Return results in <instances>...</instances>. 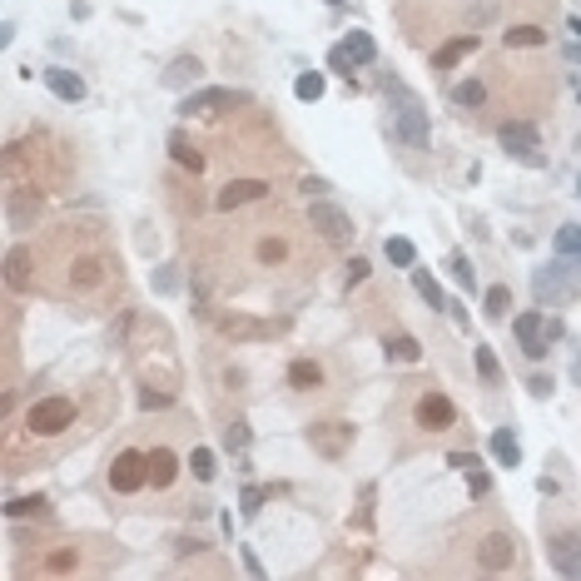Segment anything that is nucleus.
I'll return each mask as SVG.
<instances>
[{"mask_svg": "<svg viewBox=\"0 0 581 581\" xmlns=\"http://www.w3.org/2000/svg\"><path fill=\"white\" fill-rule=\"evenodd\" d=\"M293 95H298V100H323V75H318V70H304V75L293 80Z\"/></svg>", "mask_w": 581, "mask_h": 581, "instance_id": "27", "label": "nucleus"}, {"mask_svg": "<svg viewBox=\"0 0 581 581\" xmlns=\"http://www.w3.org/2000/svg\"><path fill=\"white\" fill-rule=\"evenodd\" d=\"M174 477H179V457L169 453V447H154L150 453V482L154 487H169Z\"/></svg>", "mask_w": 581, "mask_h": 581, "instance_id": "17", "label": "nucleus"}, {"mask_svg": "<svg viewBox=\"0 0 581 581\" xmlns=\"http://www.w3.org/2000/svg\"><path fill=\"white\" fill-rule=\"evenodd\" d=\"M264 194H268V184H264V179H234V184H224V190H219V199H214V204L229 214V209H239V204L264 199Z\"/></svg>", "mask_w": 581, "mask_h": 581, "instance_id": "11", "label": "nucleus"}, {"mask_svg": "<svg viewBox=\"0 0 581 581\" xmlns=\"http://www.w3.org/2000/svg\"><path fill=\"white\" fill-rule=\"evenodd\" d=\"M447 462H453L457 472H472V468H482V462H477V457H472V453H453V457H447Z\"/></svg>", "mask_w": 581, "mask_h": 581, "instance_id": "43", "label": "nucleus"}, {"mask_svg": "<svg viewBox=\"0 0 581 581\" xmlns=\"http://www.w3.org/2000/svg\"><path fill=\"white\" fill-rule=\"evenodd\" d=\"M308 443H314L323 457H343L348 443H353V428H348V422H318V428L308 432Z\"/></svg>", "mask_w": 581, "mask_h": 581, "instance_id": "9", "label": "nucleus"}, {"mask_svg": "<svg viewBox=\"0 0 581 581\" xmlns=\"http://www.w3.org/2000/svg\"><path fill=\"white\" fill-rule=\"evenodd\" d=\"M239 100H244L239 89H199V95H190L179 110L184 114H219V110H234Z\"/></svg>", "mask_w": 581, "mask_h": 581, "instance_id": "10", "label": "nucleus"}, {"mask_svg": "<svg viewBox=\"0 0 581 581\" xmlns=\"http://www.w3.org/2000/svg\"><path fill=\"white\" fill-rule=\"evenodd\" d=\"M5 278H11V283H26V249H11V259H5Z\"/></svg>", "mask_w": 581, "mask_h": 581, "instance_id": "35", "label": "nucleus"}, {"mask_svg": "<svg viewBox=\"0 0 581 581\" xmlns=\"http://www.w3.org/2000/svg\"><path fill=\"white\" fill-rule=\"evenodd\" d=\"M289 383L293 388H318V383H323V368L308 363V358H298V363L289 368Z\"/></svg>", "mask_w": 581, "mask_h": 581, "instance_id": "23", "label": "nucleus"}, {"mask_svg": "<svg viewBox=\"0 0 581 581\" xmlns=\"http://www.w3.org/2000/svg\"><path fill=\"white\" fill-rule=\"evenodd\" d=\"M577 264H581V259H577Z\"/></svg>", "mask_w": 581, "mask_h": 581, "instance_id": "50", "label": "nucleus"}, {"mask_svg": "<svg viewBox=\"0 0 581 581\" xmlns=\"http://www.w3.org/2000/svg\"><path fill=\"white\" fill-rule=\"evenodd\" d=\"M507 45H546V30H537V26H517V30H507Z\"/></svg>", "mask_w": 581, "mask_h": 581, "instance_id": "31", "label": "nucleus"}, {"mask_svg": "<svg viewBox=\"0 0 581 581\" xmlns=\"http://www.w3.org/2000/svg\"><path fill=\"white\" fill-rule=\"evenodd\" d=\"M373 55H378L373 35H368V30H353V35L343 40V45H333V50H329V65L338 70V75L353 80V70H358V65H373Z\"/></svg>", "mask_w": 581, "mask_h": 581, "instance_id": "4", "label": "nucleus"}, {"mask_svg": "<svg viewBox=\"0 0 581 581\" xmlns=\"http://www.w3.org/2000/svg\"><path fill=\"white\" fill-rule=\"evenodd\" d=\"M383 253H388V259H392L398 268H413V264H417V249H413V239H388V244H383Z\"/></svg>", "mask_w": 581, "mask_h": 581, "instance_id": "25", "label": "nucleus"}, {"mask_svg": "<svg viewBox=\"0 0 581 581\" xmlns=\"http://www.w3.org/2000/svg\"><path fill=\"white\" fill-rule=\"evenodd\" d=\"M413 289L422 293V298H428L432 308H447V298H443V289H438V278L428 274V268H413Z\"/></svg>", "mask_w": 581, "mask_h": 581, "instance_id": "22", "label": "nucleus"}, {"mask_svg": "<svg viewBox=\"0 0 581 581\" xmlns=\"http://www.w3.org/2000/svg\"><path fill=\"white\" fill-rule=\"evenodd\" d=\"M264 507V487H244V517H259Z\"/></svg>", "mask_w": 581, "mask_h": 581, "instance_id": "38", "label": "nucleus"}, {"mask_svg": "<svg viewBox=\"0 0 581 581\" xmlns=\"http://www.w3.org/2000/svg\"><path fill=\"white\" fill-rule=\"evenodd\" d=\"M110 482H114V492H139V487L150 482V457L120 453L114 457V468H110Z\"/></svg>", "mask_w": 581, "mask_h": 581, "instance_id": "7", "label": "nucleus"}, {"mask_svg": "<svg viewBox=\"0 0 581 581\" xmlns=\"http://www.w3.org/2000/svg\"><path fill=\"white\" fill-rule=\"evenodd\" d=\"M556 253L581 259V229H577V224H562V229H556Z\"/></svg>", "mask_w": 581, "mask_h": 581, "instance_id": "28", "label": "nucleus"}, {"mask_svg": "<svg viewBox=\"0 0 581 581\" xmlns=\"http://www.w3.org/2000/svg\"><path fill=\"white\" fill-rule=\"evenodd\" d=\"M468 487H472L477 497H487V492H492V477H487L482 468H472V472H468Z\"/></svg>", "mask_w": 581, "mask_h": 581, "instance_id": "39", "label": "nucleus"}, {"mask_svg": "<svg viewBox=\"0 0 581 581\" xmlns=\"http://www.w3.org/2000/svg\"><path fill=\"white\" fill-rule=\"evenodd\" d=\"M577 95H581V85H577Z\"/></svg>", "mask_w": 581, "mask_h": 581, "instance_id": "49", "label": "nucleus"}, {"mask_svg": "<svg viewBox=\"0 0 581 581\" xmlns=\"http://www.w3.org/2000/svg\"><path fill=\"white\" fill-rule=\"evenodd\" d=\"M199 75H204V65L194 60V55H179V60H169V70H165V85H169V89H184V85H194Z\"/></svg>", "mask_w": 581, "mask_h": 581, "instance_id": "16", "label": "nucleus"}, {"mask_svg": "<svg viewBox=\"0 0 581 581\" xmlns=\"http://www.w3.org/2000/svg\"><path fill=\"white\" fill-rule=\"evenodd\" d=\"M531 293H537V304H571L581 293V264L577 259H567V253H556V264H546V268H537L531 274Z\"/></svg>", "mask_w": 581, "mask_h": 581, "instance_id": "2", "label": "nucleus"}, {"mask_svg": "<svg viewBox=\"0 0 581 581\" xmlns=\"http://www.w3.org/2000/svg\"><path fill=\"white\" fill-rule=\"evenodd\" d=\"M577 194H581V179H577Z\"/></svg>", "mask_w": 581, "mask_h": 581, "instance_id": "48", "label": "nucleus"}, {"mask_svg": "<svg viewBox=\"0 0 581 581\" xmlns=\"http://www.w3.org/2000/svg\"><path fill=\"white\" fill-rule=\"evenodd\" d=\"M552 567L562 577H581V531H567L552 542Z\"/></svg>", "mask_w": 581, "mask_h": 581, "instance_id": "12", "label": "nucleus"}, {"mask_svg": "<svg viewBox=\"0 0 581 581\" xmlns=\"http://www.w3.org/2000/svg\"><path fill=\"white\" fill-rule=\"evenodd\" d=\"M383 353H388L392 363H417V358H422V343H417V338H407V333H398V338H388V343H383Z\"/></svg>", "mask_w": 581, "mask_h": 581, "instance_id": "20", "label": "nucleus"}, {"mask_svg": "<svg viewBox=\"0 0 581 581\" xmlns=\"http://www.w3.org/2000/svg\"><path fill=\"white\" fill-rule=\"evenodd\" d=\"M388 100H392V135L403 139L407 150H428V110L403 80H388Z\"/></svg>", "mask_w": 581, "mask_h": 581, "instance_id": "1", "label": "nucleus"}, {"mask_svg": "<svg viewBox=\"0 0 581 581\" xmlns=\"http://www.w3.org/2000/svg\"><path fill=\"white\" fill-rule=\"evenodd\" d=\"M482 100H487V89H482L477 80H468V85H457V89H453V105H462V110H477Z\"/></svg>", "mask_w": 581, "mask_h": 581, "instance_id": "29", "label": "nucleus"}, {"mask_svg": "<svg viewBox=\"0 0 581 581\" xmlns=\"http://www.w3.org/2000/svg\"><path fill=\"white\" fill-rule=\"evenodd\" d=\"M224 447L229 453H244V447H249V428H244V422H229L224 428Z\"/></svg>", "mask_w": 581, "mask_h": 581, "instance_id": "34", "label": "nucleus"}, {"mask_svg": "<svg viewBox=\"0 0 581 581\" xmlns=\"http://www.w3.org/2000/svg\"><path fill=\"white\" fill-rule=\"evenodd\" d=\"M368 278V259H353V264H348V283H363Z\"/></svg>", "mask_w": 581, "mask_h": 581, "instance_id": "44", "label": "nucleus"}, {"mask_svg": "<svg viewBox=\"0 0 581 581\" xmlns=\"http://www.w3.org/2000/svg\"><path fill=\"white\" fill-rule=\"evenodd\" d=\"M169 150H174V159H179L184 169H194V174L204 169V154H199V150H190V139H184V135H174V139H169Z\"/></svg>", "mask_w": 581, "mask_h": 581, "instance_id": "26", "label": "nucleus"}, {"mask_svg": "<svg viewBox=\"0 0 581 581\" xmlns=\"http://www.w3.org/2000/svg\"><path fill=\"white\" fill-rule=\"evenodd\" d=\"M492 457L502 462V468H517V462H522V443H517L507 428H497V432H492Z\"/></svg>", "mask_w": 581, "mask_h": 581, "instance_id": "19", "label": "nucleus"}, {"mask_svg": "<svg viewBox=\"0 0 581 581\" xmlns=\"http://www.w3.org/2000/svg\"><path fill=\"white\" fill-rule=\"evenodd\" d=\"M45 85H50V95L65 105L85 100V80H80L75 70H65V65H50V70H45Z\"/></svg>", "mask_w": 581, "mask_h": 581, "instance_id": "13", "label": "nucleus"}, {"mask_svg": "<svg viewBox=\"0 0 581 581\" xmlns=\"http://www.w3.org/2000/svg\"><path fill=\"white\" fill-rule=\"evenodd\" d=\"M329 5H343V0H329Z\"/></svg>", "mask_w": 581, "mask_h": 581, "instance_id": "47", "label": "nucleus"}, {"mask_svg": "<svg viewBox=\"0 0 581 581\" xmlns=\"http://www.w3.org/2000/svg\"><path fill=\"white\" fill-rule=\"evenodd\" d=\"M497 139H502L507 154H517L522 165H542V139H537V125H527V120H512V125L497 129Z\"/></svg>", "mask_w": 581, "mask_h": 581, "instance_id": "6", "label": "nucleus"}, {"mask_svg": "<svg viewBox=\"0 0 581 581\" xmlns=\"http://www.w3.org/2000/svg\"><path fill=\"white\" fill-rule=\"evenodd\" d=\"M70 422H75V403H70V398H40V403L30 407V432H40V438L65 432Z\"/></svg>", "mask_w": 581, "mask_h": 581, "instance_id": "5", "label": "nucleus"}, {"mask_svg": "<svg viewBox=\"0 0 581 581\" xmlns=\"http://www.w3.org/2000/svg\"><path fill=\"white\" fill-rule=\"evenodd\" d=\"M567 30H571V45H567V55H571V60H581V15H571V20H567Z\"/></svg>", "mask_w": 581, "mask_h": 581, "instance_id": "40", "label": "nucleus"}, {"mask_svg": "<svg viewBox=\"0 0 581 581\" xmlns=\"http://www.w3.org/2000/svg\"><path fill=\"white\" fill-rule=\"evenodd\" d=\"M154 289H159V293H174V289H179V274H174V268H159V274H154Z\"/></svg>", "mask_w": 581, "mask_h": 581, "instance_id": "41", "label": "nucleus"}, {"mask_svg": "<svg viewBox=\"0 0 581 581\" xmlns=\"http://www.w3.org/2000/svg\"><path fill=\"white\" fill-rule=\"evenodd\" d=\"M417 422H422V428H453V422H457V407L447 403L443 392H428V398L417 403Z\"/></svg>", "mask_w": 581, "mask_h": 581, "instance_id": "15", "label": "nucleus"}, {"mask_svg": "<svg viewBox=\"0 0 581 581\" xmlns=\"http://www.w3.org/2000/svg\"><path fill=\"white\" fill-rule=\"evenodd\" d=\"M477 50V35H457V40H447L443 50L432 55V70H453L457 60H462V55H472Z\"/></svg>", "mask_w": 581, "mask_h": 581, "instance_id": "18", "label": "nucleus"}, {"mask_svg": "<svg viewBox=\"0 0 581 581\" xmlns=\"http://www.w3.org/2000/svg\"><path fill=\"white\" fill-rule=\"evenodd\" d=\"M308 214H314V229H318L329 244H348V239H353V219L343 214L338 204H323V199H318Z\"/></svg>", "mask_w": 581, "mask_h": 581, "instance_id": "8", "label": "nucleus"}, {"mask_svg": "<svg viewBox=\"0 0 581 581\" xmlns=\"http://www.w3.org/2000/svg\"><path fill=\"white\" fill-rule=\"evenodd\" d=\"M5 512H11V517H30V512H45V502H40V497H15Z\"/></svg>", "mask_w": 581, "mask_h": 581, "instance_id": "36", "label": "nucleus"}, {"mask_svg": "<svg viewBox=\"0 0 581 581\" xmlns=\"http://www.w3.org/2000/svg\"><path fill=\"white\" fill-rule=\"evenodd\" d=\"M190 472H194L199 482H214V472H219L214 453H209V447H194V453H190Z\"/></svg>", "mask_w": 581, "mask_h": 581, "instance_id": "24", "label": "nucleus"}, {"mask_svg": "<svg viewBox=\"0 0 581 581\" xmlns=\"http://www.w3.org/2000/svg\"><path fill=\"white\" fill-rule=\"evenodd\" d=\"M139 403H144V407H165V403H169V392H144Z\"/></svg>", "mask_w": 581, "mask_h": 581, "instance_id": "46", "label": "nucleus"}, {"mask_svg": "<svg viewBox=\"0 0 581 581\" xmlns=\"http://www.w3.org/2000/svg\"><path fill=\"white\" fill-rule=\"evenodd\" d=\"M219 329L229 333V338H268V323H253V318H219Z\"/></svg>", "mask_w": 581, "mask_h": 581, "instance_id": "21", "label": "nucleus"}, {"mask_svg": "<svg viewBox=\"0 0 581 581\" xmlns=\"http://www.w3.org/2000/svg\"><path fill=\"white\" fill-rule=\"evenodd\" d=\"M453 278L462 283V289H472V283H477V274H472V264L462 259V253H453Z\"/></svg>", "mask_w": 581, "mask_h": 581, "instance_id": "37", "label": "nucleus"}, {"mask_svg": "<svg viewBox=\"0 0 581 581\" xmlns=\"http://www.w3.org/2000/svg\"><path fill=\"white\" fill-rule=\"evenodd\" d=\"M507 308H512V289H502V283H497V289H487V314L502 318Z\"/></svg>", "mask_w": 581, "mask_h": 581, "instance_id": "33", "label": "nucleus"}, {"mask_svg": "<svg viewBox=\"0 0 581 581\" xmlns=\"http://www.w3.org/2000/svg\"><path fill=\"white\" fill-rule=\"evenodd\" d=\"M259 259H264V264H274V259H283V244H278V239L259 244Z\"/></svg>", "mask_w": 581, "mask_h": 581, "instance_id": "42", "label": "nucleus"}, {"mask_svg": "<svg viewBox=\"0 0 581 581\" xmlns=\"http://www.w3.org/2000/svg\"><path fill=\"white\" fill-rule=\"evenodd\" d=\"M512 552H517V542H512L507 531H492V537L482 542L477 562H482V567H487V571H507V567H512Z\"/></svg>", "mask_w": 581, "mask_h": 581, "instance_id": "14", "label": "nucleus"}, {"mask_svg": "<svg viewBox=\"0 0 581 581\" xmlns=\"http://www.w3.org/2000/svg\"><path fill=\"white\" fill-rule=\"evenodd\" d=\"M477 373H482V383H502V368H497V358H492L487 343H477Z\"/></svg>", "mask_w": 581, "mask_h": 581, "instance_id": "30", "label": "nucleus"}, {"mask_svg": "<svg viewBox=\"0 0 581 581\" xmlns=\"http://www.w3.org/2000/svg\"><path fill=\"white\" fill-rule=\"evenodd\" d=\"M70 278H75L80 289H89V283H100V264H95V259H80V264L70 268Z\"/></svg>", "mask_w": 581, "mask_h": 581, "instance_id": "32", "label": "nucleus"}, {"mask_svg": "<svg viewBox=\"0 0 581 581\" xmlns=\"http://www.w3.org/2000/svg\"><path fill=\"white\" fill-rule=\"evenodd\" d=\"M244 571H249V577H264V562H259L249 546H244Z\"/></svg>", "mask_w": 581, "mask_h": 581, "instance_id": "45", "label": "nucleus"}, {"mask_svg": "<svg viewBox=\"0 0 581 581\" xmlns=\"http://www.w3.org/2000/svg\"><path fill=\"white\" fill-rule=\"evenodd\" d=\"M512 333H517V343H522V353L527 358H546L552 353V343L562 338V323L546 318V314H517Z\"/></svg>", "mask_w": 581, "mask_h": 581, "instance_id": "3", "label": "nucleus"}]
</instances>
